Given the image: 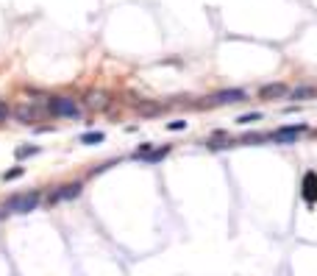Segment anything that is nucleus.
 I'll return each instance as SVG.
<instances>
[{
    "instance_id": "f257e3e1",
    "label": "nucleus",
    "mask_w": 317,
    "mask_h": 276,
    "mask_svg": "<svg viewBox=\"0 0 317 276\" xmlns=\"http://www.w3.org/2000/svg\"><path fill=\"white\" fill-rule=\"evenodd\" d=\"M42 192L39 190H28V192H14V195H8L6 201H3V209L11 215H28L34 212V209H39V204H42Z\"/></svg>"
},
{
    "instance_id": "f03ea898",
    "label": "nucleus",
    "mask_w": 317,
    "mask_h": 276,
    "mask_svg": "<svg viewBox=\"0 0 317 276\" xmlns=\"http://www.w3.org/2000/svg\"><path fill=\"white\" fill-rule=\"evenodd\" d=\"M48 114L53 117H62V120H78L81 117V103L75 98H67V95H56V98H48Z\"/></svg>"
},
{
    "instance_id": "7ed1b4c3",
    "label": "nucleus",
    "mask_w": 317,
    "mask_h": 276,
    "mask_svg": "<svg viewBox=\"0 0 317 276\" xmlns=\"http://www.w3.org/2000/svg\"><path fill=\"white\" fill-rule=\"evenodd\" d=\"M309 131V126L306 123H295V126H281L275 128V131H270V140L278 142V145H295V140L301 134H306Z\"/></svg>"
},
{
    "instance_id": "20e7f679",
    "label": "nucleus",
    "mask_w": 317,
    "mask_h": 276,
    "mask_svg": "<svg viewBox=\"0 0 317 276\" xmlns=\"http://www.w3.org/2000/svg\"><path fill=\"white\" fill-rule=\"evenodd\" d=\"M240 100H248V92L240 90V87H231V90H220L214 95H209L206 106H228V103H240Z\"/></svg>"
},
{
    "instance_id": "39448f33",
    "label": "nucleus",
    "mask_w": 317,
    "mask_h": 276,
    "mask_svg": "<svg viewBox=\"0 0 317 276\" xmlns=\"http://www.w3.org/2000/svg\"><path fill=\"white\" fill-rule=\"evenodd\" d=\"M81 192H84V184H81V182H70V184H62L56 192H48V195H45V201L53 206V204H62V201H72V198H78Z\"/></svg>"
},
{
    "instance_id": "423d86ee",
    "label": "nucleus",
    "mask_w": 317,
    "mask_h": 276,
    "mask_svg": "<svg viewBox=\"0 0 317 276\" xmlns=\"http://www.w3.org/2000/svg\"><path fill=\"white\" fill-rule=\"evenodd\" d=\"M11 114H14V117L22 123V126H34L36 120H42L45 114H48V109H42V106H31V103H20V106H17Z\"/></svg>"
},
{
    "instance_id": "0eeeda50",
    "label": "nucleus",
    "mask_w": 317,
    "mask_h": 276,
    "mask_svg": "<svg viewBox=\"0 0 317 276\" xmlns=\"http://www.w3.org/2000/svg\"><path fill=\"white\" fill-rule=\"evenodd\" d=\"M301 198L309 206L317 204V170H306L301 179Z\"/></svg>"
},
{
    "instance_id": "6e6552de",
    "label": "nucleus",
    "mask_w": 317,
    "mask_h": 276,
    "mask_svg": "<svg viewBox=\"0 0 317 276\" xmlns=\"http://www.w3.org/2000/svg\"><path fill=\"white\" fill-rule=\"evenodd\" d=\"M259 98L261 100H284L289 98V87L284 81H270V84L259 87Z\"/></svg>"
},
{
    "instance_id": "1a4fd4ad",
    "label": "nucleus",
    "mask_w": 317,
    "mask_h": 276,
    "mask_svg": "<svg viewBox=\"0 0 317 276\" xmlns=\"http://www.w3.org/2000/svg\"><path fill=\"white\" fill-rule=\"evenodd\" d=\"M309 98H317V87H295L289 90V100H309Z\"/></svg>"
},
{
    "instance_id": "9d476101",
    "label": "nucleus",
    "mask_w": 317,
    "mask_h": 276,
    "mask_svg": "<svg viewBox=\"0 0 317 276\" xmlns=\"http://www.w3.org/2000/svg\"><path fill=\"white\" fill-rule=\"evenodd\" d=\"M167 154H170V145H164V148H150L148 154L142 156V159H145L148 165H156V162H162V159H164Z\"/></svg>"
},
{
    "instance_id": "9b49d317",
    "label": "nucleus",
    "mask_w": 317,
    "mask_h": 276,
    "mask_svg": "<svg viewBox=\"0 0 317 276\" xmlns=\"http://www.w3.org/2000/svg\"><path fill=\"white\" fill-rule=\"evenodd\" d=\"M106 134L103 131H86V134L78 137V142H84V145H98V142H103Z\"/></svg>"
},
{
    "instance_id": "f8f14e48",
    "label": "nucleus",
    "mask_w": 317,
    "mask_h": 276,
    "mask_svg": "<svg viewBox=\"0 0 317 276\" xmlns=\"http://www.w3.org/2000/svg\"><path fill=\"white\" fill-rule=\"evenodd\" d=\"M86 103H89L92 109H103L106 103H109V98H106V92H89V98H86Z\"/></svg>"
},
{
    "instance_id": "ddd939ff",
    "label": "nucleus",
    "mask_w": 317,
    "mask_h": 276,
    "mask_svg": "<svg viewBox=\"0 0 317 276\" xmlns=\"http://www.w3.org/2000/svg\"><path fill=\"white\" fill-rule=\"evenodd\" d=\"M34 154H39L36 145H20V148L14 151V159H17V162H22V159H28V156H34Z\"/></svg>"
},
{
    "instance_id": "4468645a",
    "label": "nucleus",
    "mask_w": 317,
    "mask_h": 276,
    "mask_svg": "<svg viewBox=\"0 0 317 276\" xmlns=\"http://www.w3.org/2000/svg\"><path fill=\"white\" fill-rule=\"evenodd\" d=\"M256 120H264V117H261V112H245V114H240V117H237V123H240V126H251V123H256Z\"/></svg>"
},
{
    "instance_id": "2eb2a0df",
    "label": "nucleus",
    "mask_w": 317,
    "mask_h": 276,
    "mask_svg": "<svg viewBox=\"0 0 317 276\" xmlns=\"http://www.w3.org/2000/svg\"><path fill=\"white\" fill-rule=\"evenodd\" d=\"M136 112L148 117V114H159V112H162V106H159V103H136Z\"/></svg>"
},
{
    "instance_id": "dca6fc26",
    "label": "nucleus",
    "mask_w": 317,
    "mask_h": 276,
    "mask_svg": "<svg viewBox=\"0 0 317 276\" xmlns=\"http://www.w3.org/2000/svg\"><path fill=\"white\" fill-rule=\"evenodd\" d=\"M206 145H209L211 151H226V148H234V145H240V142H237V140H226V137H223V142L214 140V142H206Z\"/></svg>"
},
{
    "instance_id": "f3484780",
    "label": "nucleus",
    "mask_w": 317,
    "mask_h": 276,
    "mask_svg": "<svg viewBox=\"0 0 317 276\" xmlns=\"http://www.w3.org/2000/svg\"><path fill=\"white\" fill-rule=\"evenodd\" d=\"M261 140H264L261 134H245V137H240L237 142H240V145H259Z\"/></svg>"
},
{
    "instance_id": "a211bd4d",
    "label": "nucleus",
    "mask_w": 317,
    "mask_h": 276,
    "mask_svg": "<svg viewBox=\"0 0 317 276\" xmlns=\"http://www.w3.org/2000/svg\"><path fill=\"white\" fill-rule=\"evenodd\" d=\"M22 173H25V168H11V170H6V173H3V182H14V179H20Z\"/></svg>"
},
{
    "instance_id": "6ab92c4d",
    "label": "nucleus",
    "mask_w": 317,
    "mask_h": 276,
    "mask_svg": "<svg viewBox=\"0 0 317 276\" xmlns=\"http://www.w3.org/2000/svg\"><path fill=\"white\" fill-rule=\"evenodd\" d=\"M11 112H14V109L8 106L6 100H0V123H6L8 117H11Z\"/></svg>"
},
{
    "instance_id": "aec40b11",
    "label": "nucleus",
    "mask_w": 317,
    "mask_h": 276,
    "mask_svg": "<svg viewBox=\"0 0 317 276\" xmlns=\"http://www.w3.org/2000/svg\"><path fill=\"white\" fill-rule=\"evenodd\" d=\"M187 128V120H170L167 123V131H184Z\"/></svg>"
}]
</instances>
